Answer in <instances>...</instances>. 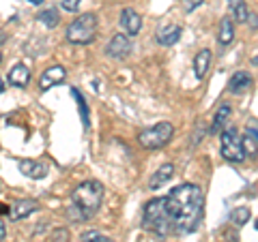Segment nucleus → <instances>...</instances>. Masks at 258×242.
<instances>
[{
    "mask_svg": "<svg viewBox=\"0 0 258 242\" xmlns=\"http://www.w3.org/2000/svg\"><path fill=\"white\" fill-rule=\"evenodd\" d=\"M106 52H108V56H112V58H123V56H127L132 52V39L127 35H114L112 41L108 43Z\"/></svg>",
    "mask_w": 258,
    "mask_h": 242,
    "instance_id": "1a4fd4ad",
    "label": "nucleus"
},
{
    "mask_svg": "<svg viewBox=\"0 0 258 242\" xmlns=\"http://www.w3.org/2000/svg\"><path fill=\"white\" fill-rule=\"evenodd\" d=\"M20 172L32 180H41L47 176V167L43 163H37V161H20Z\"/></svg>",
    "mask_w": 258,
    "mask_h": 242,
    "instance_id": "9b49d317",
    "label": "nucleus"
},
{
    "mask_svg": "<svg viewBox=\"0 0 258 242\" xmlns=\"http://www.w3.org/2000/svg\"><path fill=\"white\" fill-rule=\"evenodd\" d=\"M30 3H32V5H41L43 0H30Z\"/></svg>",
    "mask_w": 258,
    "mask_h": 242,
    "instance_id": "cd10ccee",
    "label": "nucleus"
},
{
    "mask_svg": "<svg viewBox=\"0 0 258 242\" xmlns=\"http://www.w3.org/2000/svg\"><path fill=\"white\" fill-rule=\"evenodd\" d=\"M64 77H67V69H64L62 64H54V67L45 69L43 75L39 77V88L45 92V90H50V88L58 86L60 82H64Z\"/></svg>",
    "mask_w": 258,
    "mask_h": 242,
    "instance_id": "423d86ee",
    "label": "nucleus"
},
{
    "mask_svg": "<svg viewBox=\"0 0 258 242\" xmlns=\"http://www.w3.org/2000/svg\"><path fill=\"white\" fill-rule=\"evenodd\" d=\"M172 176H174V165H172V163L161 165V167L157 169V172L151 176V180H149V189H151V191H157V189H161V187H164V184H166L168 180L172 178Z\"/></svg>",
    "mask_w": 258,
    "mask_h": 242,
    "instance_id": "9d476101",
    "label": "nucleus"
},
{
    "mask_svg": "<svg viewBox=\"0 0 258 242\" xmlns=\"http://www.w3.org/2000/svg\"><path fill=\"white\" fill-rule=\"evenodd\" d=\"M232 39H235V22L230 18H224L220 24V35H217V41L220 45H230Z\"/></svg>",
    "mask_w": 258,
    "mask_h": 242,
    "instance_id": "aec40b11",
    "label": "nucleus"
},
{
    "mask_svg": "<svg viewBox=\"0 0 258 242\" xmlns=\"http://www.w3.org/2000/svg\"><path fill=\"white\" fill-rule=\"evenodd\" d=\"M39 208L41 206H39L37 199H18L9 208V216H11V221H22V219H26V216H30L32 212H37Z\"/></svg>",
    "mask_w": 258,
    "mask_h": 242,
    "instance_id": "0eeeda50",
    "label": "nucleus"
},
{
    "mask_svg": "<svg viewBox=\"0 0 258 242\" xmlns=\"http://www.w3.org/2000/svg\"><path fill=\"white\" fill-rule=\"evenodd\" d=\"M5 236H7V227H5V223L0 221V240H5Z\"/></svg>",
    "mask_w": 258,
    "mask_h": 242,
    "instance_id": "bb28decb",
    "label": "nucleus"
},
{
    "mask_svg": "<svg viewBox=\"0 0 258 242\" xmlns=\"http://www.w3.org/2000/svg\"><path fill=\"white\" fill-rule=\"evenodd\" d=\"M30 82V69L26 64H15V67L9 71V84L11 86H18V88H26Z\"/></svg>",
    "mask_w": 258,
    "mask_h": 242,
    "instance_id": "f8f14e48",
    "label": "nucleus"
},
{
    "mask_svg": "<svg viewBox=\"0 0 258 242\" xmlns=\"http://www.w3.org/2000/svg\"><path fill=\"white\" fill-rule=\"evenodd\" d=\"M120 26H123L127 37H136L142 28V18L138 15V11L123 9V13H120Z\"/></svg>",
    "mask_w": 258,
    "mask_h": 242,
    "instance_id": "6e6552de",
    "label": "nucleus"
},
{
    "mask_svg": "<svg viewBox=\"0 0 258 242\" xmlns=\"http://www.w3.org/2000/svg\"><path fill=\"white\" fill-rule=\"evenodd\" d=\"M52 242H69V231L67 229H56L54 233H52V238H50Z\"/></svg>",
    "mask_w": 258,
    "mask_h": 242,
    "instance_id": "5701e85b",
    "label": "nucleus"
},
{
    "mask_svg": "<svg viewBox=\"0 0 258 242\" xmlns=\"http://www.w3.org/2000/svg\"><path fill=\"white\" fill-rule=\"evenodd\" d=\"M211 58H213L211 50H200L196 54V58H194V73H196L198 82H200V79H205L209 67H211Z\"/></svg>",
    "mask_w": 258,
    "mask_h": 242,
    "instance_id": "ddd939ff",
    "label": "nucleus"
},
{
    "mask_svg": "<svg viewBox=\"0 0 258 242\" xmlns=\"http://www.w3.org/2000/svg\"><path fill=\"white\" fill-rule=\"evenodd\" d=\"M80 3H82V0H62L60 7L64 11H69V13H76L80 9Z\"/></svg>",
    "mask_w": 258,
    "mask_h": 242,
    "instance_id": "b1692460",
    "label": "nucleus"
},
{
    "mask_svg": "<svg viewBox=\"0 0 258 242\" xmlns=\"http://www.w3.org/2000/svg\"><path fill=\"white\" fill-rule=\"evenodd\" d=\"M58 11L56 9H47V11H43V13H39V22L43 24L45 28H54L56 24H58Z\"/></svg>",
    "mask_w": 258,
    "mask_h": 242,
    "instance_id": "4be33fe9",
    "label": "nucleus"
},
{
    "mask_svg": "<svg viewBox=\"0 0 258 242\" xmlns=\"http://www.w3.org/2000/svg\"><path fill=\"white\" fill-rule=\"evenodd\" d=\"M220 152L226 161H230V163H243L245 161V150H243V144H241V137L237 133L235 127H226L222 129V135H220Z\"/></svg>",
    "mask_w": 258,
    "mask_h": 242,
    "instance_id": "39448f33",
    "label": "nucleus"
},
{
    "mask_svg": "<svg viewBox=\"0 0 258 242\" xmlns=\"http://www.w3.org/2000/svg\"><path fill=\"white\" fill-rule=\"evenodd\" d=\"M230 114H232V107L228 105V103H222L220 109L215 111V116H213V120H211V129H209V133H213V135L220 133L222 129L226 127V123H228Z\"/></svg>",
    "mask_w": 258,
    "mask_h": 242,
    "instance_id": "2eb2a0df",
    "label": "nucleus"
},
{
    "mask_svg": "<svg viewBox=\"0 0 258 242\" xmlns=\"http://www.w3.org/2000/svg\"><path fill=\"white\" fill-rule=\"evenodd\" d=\"M249 216H252L249 208H247V206H239V208H235V210H232L230 219H232V223H235V225H245V223L249 221Z\"/></svg>",
    "mask_w": 258,
    "mask_h": 242,
    "instance_id": "412c9836",
    "label": "nucleus"
},
{
    "mask_svg": "<svg viewBox=\"0 0 258 242\" xmlns=\"http://www.w3.org/2000/svg\"><path fill=\"white\" fill-rule=\"evenodd\" d=\"M5 90V86H3V79H0V92H3Z\"/></svg>",
    "mask_w": 258,
    "mask_h": 242,
    "instance_id": "c85d7f7f",
    "label": "nucleus"
},
{
    "mask_svg": "<svg viewBox=\"0 0 258 242\" xmlns=\"http://www.w3.org/2000/svg\"><path fill=\"white\" fill-rule=\"evenodd\" d=\"M172 135H174V127L170 123H159L155 127L147 129V131H142L138 135V142H140V146L147 150H159L170 144Z\"/></svg>",
    "mask_w": 258,
    "mask_h": 242,
    "instance_id": "20e7f679",
    "label": "nucleus"
},
{
    "mask_svg": "<svg viewBox=\"0 0 258 242\" xmlns=\"http://www.w3.org/2000/svg\"><path fill=\"white\" fill-rule=\"evenodd\" d=\"M71 94H74V99L78 103V109H80V120H82V125L84 129L88 131L91 129V111H88V105H86V101H84V94L78 90V88H71Z\"/></svg>",
    "mask_w": 258,
    "mask_h": 242,
    "instance_id": "6ab92c4d",
    "label": "nucleus"
},
{
    "mask_svg": "<svg viewBox=\"0 0 258 242\" xmlns=\"http://www.w3.org/2000/svg\"><path fill=\"white\" fill-rule=\"evenodd\" d=\"M205 214V195L198 184L183 182L164 197H153L144 206V229L159 238L187 236L200 227Z\"/></svg>",
    "mask_w": 258,
    "mask_h": 242,
    "instance_id": "f257e3e1",
    "label": "nucleus"
},
{
    "mask_svg": "<svg viewBox=\"0 0 258 242\" xmlns=\"http://www.w3.org/2000/svg\"><path fill=\"white\" fill-rule=\"evenodd\" d=\"M97 26H99V20H97L95 13H84L80 15L78 20H74L67 28V41L74 45H88L95 41L97 37Z\"/></svg>",
    "mask_w": 258,
    "mask_h": 242,
    "instance_id": "7ed1b4c3",
    "label": "nucleus"
},
{
    "mask_svg": "<svg viewBox=\"0 0 258 242\" xmlns=\"http://www.w3.org/2000/svg\"><path fill=\"white\" fill-rule=\"evenodd\" d=\"M181 35H183V28L176 26V24H170V26H166L157 35V43L164 45V47H170V45H174L176 41H179Z\"/></svg>",
    "mask_w": 258,
    "mask_h": 242,
    "instance_id": "4468645a",
    "label": "nucleus"
},
{
    "mask_svg": "<svg viewBox=\"0 0 258 242\" xmlns=\"http://www.w3.org/2000/svg\"><path fill=\"white\" fill-rule=\"evenodd\" d=\"M228 9L232 13V22L245 24L249 20V9H247L245 0H228Z\"/></svg>",
    "mask_w": 258,
    "mask_h": 242,
    "instance_id": "a211bd4d",
    "label": "nucleus"
},
{
    "mask_svg": "<svg viewBox=\"0 0 258 242\" xmlns=\"http://www.w3.org/2000/svg\"><path fill=\"white\" fill-rule=\"evenodd\" d=\"M103 199V184L99 180H84L71 191L69 216L78 221H91Z\"/></svg>",
    "mask_w": 258,
    "mask_h": 242,
    "instance_id": "f03ea898",
    "label": "nucleus"
},
{
    "mask_svg": "<svg viewBox=\"0 0 258 242\" xmlns=\"http://www.w3.org/2000/svg\"><path fill=\"white\" fill-rule=\"evenodd\" d=\"M82 240L84 242H114V240L108 238V236H97V233H84Z\"/></svg>",
    "mask_w": 258,
    "mask_h": 242,
    "instance_id": "393cba45",
    "label": "nucleus"
},
{
    "mask_svg": "<svg viewBox=\"0 0 258 242\" xmlns=\"http://www.w3.org/2000/svg\"><path fill=\"white\" fill-rule=\"evenodd\" d=\"M249 86H252V77H249V73H245V71H237L228 82V90L232 94H241V92H245Z\"/></svg>",
    "mask_w": 258,
    "mask_h": 242,
    "instance_id": "dca6fc26",
    "label": "nucleus"
},
{
    "mask_svg": "<svg viewBox=\"0 0 258 242\" xmlns=\"http://www.w3.org/2000/svg\"><path fill=\"white\" fill-rule=\"evenodd\" d=\"M0 58H3V56H0Z\"/></svg>",
    "mask_w": 258,
    "mask_h": 242,
    "instance_id": "c756f323",
    "label": "nucleus"
},
{
    "mask_svg": "<svg viewBox=\"0 0 258 242\" xmlns=\"http://www.w3.org/2000/svg\"><path fill=\"white\" fill-rule=\"evenodd\" d=\"M241 144H243L245 155L256 157V150H258V131H256V125H249L245 129V135L241 137Z\"/></svg>",
    "mask_w": 258,
    "mask_h": 242,
    "instance_id": "f3484780",
    "label": "nucleus"
},
{
    "mask_svg": "<svg viewBox=\"0 0 258 242\" xmlns=\"http://www.w3.org/2000/svg\"><path fill=\"white\" fill-rule=\"evenodd\" d=\"M203 3L205 0H183V9H185V13H191V11H196Z\"/></svg>",
    "mask_w": 258,
    "mask_h": 242,
    "instance_id": "a878e982",
    "label": "nucleus"
}]
</instances>
